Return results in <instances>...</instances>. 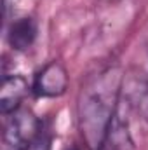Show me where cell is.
<instances>
[{
	"label": "cell",
	"instance_id": "obj_2",
	"mask_svg": "<svg viewBox=\"0 0 148 150\" xmlns=\"http://www.w3.org/2000/svg\"><path fill=\"white\" fill-rule=\"evenodd\" d=\"M44 129V122L33 113V110L19 107L16 112L7 115L4 131L5 145L11 150H25L42 134Z\"/></svg>",
	"mask_w": 148,
	"mask_h": 150
},
{
	"label": "cell",
	"instance_id": "obj_6",
	"mask_svg": "<svg viewBox=\"0 0 148 150\" xmlns=\"http://www.w3.org/2000/svg\"><path fill=\"white\" fill-rule=\"evenodd\" d=\"M28 82L21 75H4L2 89H0V110L2 115L7 117L23 107V100L28 94Z\"/></svg>",
	"mask_w": 148,
	"mask_h": 150
},
{
	"label": "cell",
	"instance_id": "obj_5",
	"mask_svg": "<svg viewBox=\"0 0 148 150\" xmlns=\"http://www.w3.org/2000/svg\"><path fill=\"white\" fill-rule=\"evenodd\" d=\"M125 110L127 107L122 103V98H120V105L115 112V117L110 124V129L106 133L101 150H136L132 134L129 131V120H127Z\"/></svg>",
	"mask_w": 148,
	"mask_h": 150
},
{
	"label": "cell",
	"instance_id": "obj_3",
	"mask_svg": "<svg viewBox=\"0 0 148 150\" xmlns=\"http://www.w3.org/2000/svg\"><path fill=\"white\" fill-rule=\"evenodd\" d=\"M122 103L148 124V74L131 70L122 79Z\"/></svg>",
	"mask_w": 148,
	"mask_h": 150
},
{
	"label": "cell",
	"instance_id": "obj_8",
	"mask_svg": "<svg viewBox=\"0 0 148 150\" xmlns=\"http://www.w3.org/2000/svg\"><path fill=\"white\" fill-rule=\"evenodd\" d=\"M25 150H51V134H49V131L44 129L42 134L38 136L28 149H25Z\"/></svg>",
	"mask_w": 148,
	"mask_h": 150
},
{
	"label": "cell",
	"instance_id": "obj_10",
	"mask_svg": "<svg viewBox=\"0 0 148 150\" xmlns=\"http://www.w3.org/2000/svg\"><path fill=\"white\" fill-rule=\"evenodd\" d=\"M68 150H78V149H77V147H70Z\"/></svg>",
	"mask_w": 148,
	"mask_h": 150
},
{
	"label": "cell",
	"instance_id": "obj_7",
	"mask_svg": "<svg viewBox=\"0 0 148 150\" xmlns=\"http://www.w3.org/2000/svg\"><path fill=\"white\" fill-rule=\"evenodd\" d=\"M37 33V21L30 16H23V18H18L11 23V26L7 30V40L14 51H26L33 45Z\"/></svg>",
	"mask_w": 148,
	"mask_h": 150
},
{
	"label": "cell",
	"instance_id": "obj_9",
	"mask_svg": "<svg viewBox=\"0 0 148 150\" xmlns=\"http://www.w3.org/2000/svg\"><path fill=\"white\" fill-rule=\"evenodd\" d=\"M101 2H120V0H101Z\"/></svg>",
	"mask_w": 148,
	"mask_h": 150
},
{
	"label": "cell",
	"instance_id": "obj_1",
	"mask_svg": "<svg viewBox=\"0 0 148 150\" xmlns=\"http://www.w3.org/2000/svg\"><path fill=\"white\" fill-rule=\"evenodd\" d=\"M124 75L117 67L92 75L80 89L77 119L82 138L89 150H101L115 112L120 105Z\"/></svg>",
	"mask_w": 148,
	"mask_h": 150
},
{
	"label": "cell",
	"instance_id": "obj_4",
	"mask_svg": "<svg viewBox=\"0 0 148 150\" xmlns=\"http://www.w3.org/2000/svg\"><path fill=\"white\" fill-rule=\"evenodd\" d=\"M68 89V72L61 61L45 63L35 77L32 84V91L38 98H59Z\"/></svg>",
	"mask_w": 148,
	"mask_h": 150
}]
</instances>
